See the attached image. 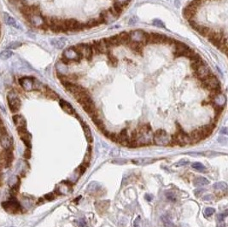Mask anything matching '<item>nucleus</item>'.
Instances as JSON below:
<instances>
[{
    "label": "nucleus",
    "instance_id": "obj_36",
    "mask_svg": "<svg viewBox=\"0 0 228 227\" xmlns=\"http://www.w3.org/2000/svg\"><path fill=\"white\" fill-rule=\"evenodd\" d=\"M107 56H108V59H109V62L111 63V65H112L113 67H116L117 64H118V59H117V57L114 56V55L112 54L110 51H109V52L107 53Z\"/></svg>",
    "mask_w": 228,
    "mask_h": 227
},
{
    "label": "nucleus",
    "instance_id": "obj_54",
    "mask_svg": "<svg viewBox=\"0 0 228 227\" xmlns=\"http://www.w3.org/2000/svg\"><path fill=\"white\" fill-rule=\"evenodd\" d=\"M31 156V152L29 150H26V151L24 153V157L26 158V159H29Z\"/></svg>",
    "mask_w": 228,
    "mask_h": 227
},
{
    "label": "nucleus",
    "instance_id": "obj_29",
    "mask_svg": "<svg viewBox=\"0 0 228 227\" xmlns=\"http://www.w3.org/2000/svg\"><path fill=\"white\" fill-rule=\"evenodd\" d=\"M208 180L206 178L203 177H196V178L193 180V184L195 186H203V185H207L208 184Z\"/></svg>",
    "mask_w": 228,
    "mask_h": 227
},
{
    "label": "nucleus",
    "instance_id": "obj_18",
    "mask_svg": "<svg viewBox=\"0 0 228 227\" xmlns=\"http://www.w3.org/2000/svg\"><path fill=\"white\" fill-rule=\"evenodd\" d=\"M144 32L142 31V30H134V31H132V32H129L131 40H132V41H134V42L141 43L143 37H144Z\"/></svg>",
    "mask_w": 228,
    "mask_h": 227
},
{
    "label": "nucleus",
    "instance_id": "obj_3",
    "mask_svg": "<svg viewBox=\"0 0 228 227\" xmlns=\"http://www.w3.org/2000/svg\"><path fill=\"white\" fill-rule=\"evenodd\" d=\"M7 100H8L10 110L12 113H17L20 110L21 106H22V102L17 96V93L14 91L9 92L8 95H7Z\"/></svg>",
    "mask_w": 228,
    "mask_h": 227
},
{
    "label": "nucleus",
    "instance_id": "obj_62",
    "mask_svg": "<svg viewBox=\"0 0 228 227\" xmlns=\"http://www.w3.org/2000/svg\"><path fill=\"white\" fill-rule=\"evenodd\" d=\"M0 27H1V24H0Z\"/></svg>",
    "mask_w": 228,
    "mask_h": 227
},
{
    "label": "nucleus",
    "instance_id": "obj_58",
    "mask_svg": "<svg viewBox=\"0 0 228 227\" xmlns=\"http://www.w3.org/2000/svg\"><path fill=\"white\" fill-rule=\"evenodd\" d=\"M144 197H145V199H146L147 201H150L152 200V195H150L146 194Z\"/></svg>",
    "mask_w": 228,
    "mask_h": 227
},
{
    "label": "nucleus",
    "instance_id": "obj_6",
    "mask_svg": "<svg viewBox=\"0 0 228 227\" xmlns=\"http://www.w3.org/2000/svg\"><path fill=\"white\" fill-rule=\"evenodd\" d=\"M202 81V86L203 87L204 89L207 90H214V89H218L220 88V83L215 76L213 74H210L208 78H206L205 80Z\"/></svg>",
    "mask_w": 228,
    "mask_h": 227
},
{
    "label": "nucleus",
    "instance_id": "obj_53",
    "mask_svg": "<svg viewBox=\"0 0 228 227\" xmlns=\"http://www.w3.org/2000/svg\"><path fill=\"white\" fill-rule=\"evenodd\" d=\"M218 141H219L220 143H221L224 145H226V144H227V138H220L218 139Z\"/></svg>",
    "mask_w": 228,
    "mask_h": 227
},
{
    "label": "nucleus",
    "instance_id": "obj_17",
    "mask_svg": "<svg viewBox=\"0 0 228 227\" xmlns=\"http://www.w3.org/2000/svg\"><path fill=\"white\" fill-rule=\"evenodd\" d=\"M175 139H176L177 143H178L179 144H180V145L182 146L186 145V144H188L190 142V137L187 135L185 132H184L183 131H180V132H179V133L177 134V136H176Z\"/></svg>",
    "mask_w": 228,
    "mask_h": 227
},
{
    "label": "nucleus",
    "instance_id": "obj_2",
    "mask_svg": "<svg viewBox=\"0 0 228 227\" xmlns=\"http://www.w3.org/2000/svg\"><path fill=\"white\" fill-rule=\"evenodd\" d=\"M3 208L11 214H17L22 211V206L16 198H11L10 200L2 202Z\"/></svg>",
    "mask_w": 228,
    "mask_h": 227
},
{
    "label": "nucleus",
    "instance_id": "obj_52",
    "mask_svg": "<svg viewBox=\"0 0 228 227\" xmlns=\"http://www.w3.org/2000/svg\"><path fill=\"white\" fill-rule=\"evenodd\" d=\"M137 22H138V18L133 16V17L131 18L130 21H129V25H134L135 23H137Z\"/></svg>",
    "mask_w": 228,
    "mask_h": 227
},
{
    "label": "nucleus",
    "instance_id": "obj_7",
    "mask_svg": "<svg viewBox=\"0 0 228 227\" xmlns=\"http://www.w3.org/2000/svg\"><path fill=\"white\" fill-rule=\"evenodd\" d=\"M153 139L157 145L162 146L167 145L170 142V138H169V134L164 130H157L154 134Z\"/></svg>",
    "mask_w": 228,
    "mask_h": 227
},
{
    "label": "nucleus",
    "instance_id": "obj_23",
    "mask_svg": "<svg viewBox=\"0 0 228 227\" xmlns=\"http://www.w3.org/2000/svg\"><path fill=\"white\" fill-rule=\"evenodd\" d=\"M103 23H104V22H103L100 17H98V18H96V19H91V20H89V21L85 24V26H86V28H92V27H97L98 25H101V24H103Z\"/></svg>",
    "mask_w": 228,
    "mask_h": 227
},
{
    "label": "nucleus",
    "instance_id": "obj_27",
    "mask_svg": "<svg viewBox=\"0 0 228 227\" xmlns=\"http://www.w3.org/2000/svg\"><path fill=\"white\" fill-rule=\"evenodd\" d=\"M56 74H62V75H66V74L68 73V68L67 65L62 63V62H57L56 65Z\"/></svg>",
    "mask_w": 228,
    "mask_h": 227
},
{
    "label": "nucleus",
    "instance_id": "obj_49",
    "mask_svg": "<svg viewBox=\"0 0 228 227\" xmlns=\"http://www.w3.org/2000/svg\"><path fill=\"white\" fill-rule=\"evenodd\" d=\"M44 199L45 200H47V201H52L53 199H54V194L53 193H49V194H46L44 196Z\"/></svg>",
    "mask_w": 228,
    "mask_h": 227
},
{
    "label": "nucleus",
    "instance_id": "obj_46",
    "mask_svg": "<svg viewBox=\"0 0 228 227\" xmlns=\"http://www.w3.org/2000/svg\"><path fill=\"white\" fill-rule=\"evenodd\" d=\"M190 162L188 161V160H185V159H182V160H180L179 162H177L174 166H176V167H183V166H186L187 164H189Z\"/></svg>",
    "mask_w": 228,
    "mask_h": 227
},
{
    "label": "nucleus",
    "instance_id": "obj_33",
    "mask_svg": "<svg viewBox=\"0 0 228 227\" xmlns=\"http://www.w3.org/2000/svg\"><path fill=\"white\" fill-rule=\"evenodd\" d=\"M196 30L199 32L200 34H202V36L207 37V36H208V32H209V31H210L211 29L207 27H203V26H200V25H198V27H196Z\"/></svg>",
    "mask_w": 228,
    "mask_h": 227
},
{
    "label": "nucleus",
    "instance_id": "obj_51",
    "mask_svg": "<svg viewBox=\"0 0 228 227\" xmlns=\"http://www.w3.org/2000/svg\"><path fill=\"white\" fill-rule=\"evenodd\" d=\"M206 191V189H196L195 191H194V194L196 195V196H199L202 193H203V192H205Z\"/></svg>",
    "mask_w": 228,
    "mask_h": 227
},
{
    "label": "nucleus",
    "instance_id": "obj_13",
    "mask_svg": "<svg viewBox=\"0 0 228 227\" xmlns=\"http://www.w3.org/2000/svg\"><path fill=\"white\" fill-rule=\"evenodd\" d=\"M17 132H18V135L20 137V138L26 144V146L31 147V135L27 132V127H25V128H18L17 129Z\"/></svg>",
    "mask_w": 228,
    "mask_h": 227
},
{
    "label": "nucleus",
    "instance_id": "obj_39",
    "mask_svg": "<svg viewBox=\"0 0 228 227\" xmlns=\"http://www.w3.org/2000/svg\"><path fill=\"white\" fill-rule=\"evenodd\" d=\"M214 189H226V187H227V184H226L225 182H218V183H215V184L213 185Z\"/></svg>",
    "mask_w": 228,
    "mask_h": 227
},
{
    "label": "nucleus",
    "instance_id": "obj_40",
    "mask_svg": "<svg viewBox=\"0 0 228 227\" xmlns=\"http://www.w3.org/2000/svg\"><path fill=\"white\" fill-rule=\"evenodd\" d=\"M191 167H192V168L197 170V171H204L205 170V167L202 163H200V162H194V163H192Z\"/></svg>",
    "mask_w": 228,
    "mask_h": 227
},
{
    "label": "nucleus",
    "instance_id": "obj_35",
    "mask_svg": "<svg viewBox=\"0 0 228 227\" xmlns=\"http://www.w3.org/2000/svg\"><path fill=\"white\" fill-rule=\"evenodd\" d=\"M118 138L120 143H127L128 142V137H127V132L126 130L123 129L120 132Z\"/></svg>",
    "mask_w": 228,
    "mask_h": 227
},
{
    "label": "nucleus",
    "instance_id": "obj_59",
    "mask_svg": "<svg viewBox=\"0 0 228 227\" xmlns=\"http://www.w3.org/2000/svg\"><path fill=\"white\" fill-rule=\"evenodd\" d=\"M174 5L177 8H179V5H180V0H174Z\"/></svg>",
    "mask_w": 228,
    "mask_h": 227
},
{
    "label": "nucleus",
    "instance_id": "obj_60",
    "mask_svg": "<svg viewBox=\"0 0 228 227\" xmlns=\"http://www.w3.org/2000/svg\"><path fill=\"white\" fill-rule=\"evenodd\" d=\"M129 1L130 0H118V2H122V3H126V4H128Z\"/></svg>",
    "mask_w": 228,
    "mask_h": 227
},
{
    "label": "nucleus",
    "instance_id": "obj_5",
    "mask_svg": "<svg viewBox=\"0 0 228 227\" xmlns=\"http://www.w3.org/2000/svg\"><path fill=\"white\" fill-rule=\"evenodd\" d=\"M74 49L77 52L81 53L83 57H85L87 61H92L93 57V50L91 44H78L74 45Z\"/></svg>",
    "mask_w": 228,
    "mask_h": 227
},
{
    "label": "nucleus",
    "instance_id": "obj_24",
    "mask_svg": "<svg viewBox=\"0 0 228 227\" xmlns=\"http://www.w3.org/2000/svg\"><path fill=\"white\" fill-rule=\"evenodd\" d=\"M119 36L120 40V44L123 45H127L128 44L130 43L131 38L129 35V32H121L120 33L118 34Z\"/></svg>",
    "mask_w": 228,
    "mask_h": 227
},
{
    "label": "nucleus",
    "instance_id": "obj_12",
    "mask_svg": "<svg viewBox=\"0 0 228 227\" xmlns=\"http://www.w3.org/2000/svg\"><path fill=\"white\" fill-rule=\"evenodd\" d=\"M0 145L4 150H13L14 142L9 133L0 135Z\"/></svg>",
    "mask_w": 228,
    "mask_h": 227
},
{
    "label": "nucleus",
    "instance_id": "obj_61",
    "mask_svg": "<svg viewBox=\"0 0 228 227\" xmlns=\"http://www.w3.org/2000/svg\"><path fill=\"white\" fill-rule=\"evenodd\" d=\"M218 227H226V224H222V225H218Z\"/></svg>",
    "mask_w": 228,
    "mask_h": 227
},
{
    "label": "nucleus",
    "instance_id": "obj_50",
    "mask_svg": "<svg viewBox=\"0 0 228 227\" xmlns=\"http://www.w3.org/2000/svg\"><path fill=\"white\" fill-rule=\"evenodd\" d=\"M78 225H79V226H81V227L87 226V223H86V221H85V219H79V220H78Z\"/></svg>",
    "mask_w": 228,
    "mask_h": 227
},
{
    "label": "nucleus",
    "instance_id": "obj_45",
    "mask_svg": "<svg viewBox=\"0 0 228 227\" xmlns=\"http://www.w3.org/2000/svg\"><path fill=\"white\" fill-rule=\"evenodd\" d=\"M215 213L214 208H213V207H207L206 209L204 210V215L206 217H209L211 216L213 213Z\"/></svg>",
    "mask_w": 228,
    "mask_h": 227
},
{
    "label": "nucleus",
    "instance_id": "obj_41",
    "mask_svg": "<svg viewBox=\"0 0 228 227\" xmlns=\"http://www.w3.org/2000/svg\"><path fill=\"white\" fill-rule=\"evenodd\" d=\"M162 219H163V222L165 227H175V225L171 222V220L169 219V218H167L166 216H163Z\"/></svg>",
    "mask_w": 228,
    "mask_h": 227
},
{
    "label": "nucleus",
    "instance_id": "obj_32",
    "mask_svg": "<svg viewBox=\"0 0 228 227\" xmlns=\"http://www.w3.org/2000/svg\"><path fill=\"white\" fill-rule=\"evenodd\" d=\"M12 56H13V52L11 51V50L7 49V50H3V51L0 53V59L8 60V59H10Z\"/></svg>",
    "mask_w": 228,
    "mask_h": 227
},
{
    "label": "nucleus",
    "instance_id": "obj_20",
    "mask_svg": "<svg viewBox=\"0 0 228 227\" xmlns=\"http://www.w3.org/2000/svg\"><path fill=\"white\" fill-rule=\"evenodd\" d=\"M59 104L61 108H62V110L65 111L67 114H74V108H73V106L69 103H68L67 101L63 100V99H60Z\"/></svg>",
    "mask_w": 228,
    "mask_h": 227
},
{
    "label": "nucleus",
    "instance_id": "obj_57",
    "mask_svg": "<svg viewBox=\"0 0 228 227\" xmlns=\"http://www.w3.org/2000/svg\"><path fill=\"white\" fill-rule=\"evenodd\" d=\"M220 133H221V134H227V128H226V127L222 128V129L220 130Z\"/></svg>",
    "mask_w": 228,
    "mask_h": 227
},
{
    "label": "nucleus",
    "instance_id": "obj_43",
    "mask_svg": "<svg viewBox=\"0 0 228 227\" xmlns=\"http://www.w3.org/2000/svg\"><path fill=\"white\" fill-rule=\"evenodd\" d=\"M203 4H204V3H203L202 0H192L189 5H190V6H193V7H195V8L197 9L199 6H201L202 5H203Z\"/></svg>",
    "mask_w": 228,
    "mask_h": 227
},
{
    "label": "nucleus",
    "instance_id": "obj_42",
    "mask_svg": "<svg viewBox=\"0 0 228 227\" xmlns=\"http://www.w3.org/2000/svg\"><path fill=\"white\" fill-rule=\"evenodd\" d=\"M44 86L42 85V83L40 82L38 80H36V79H34V80H33V90H38V91H40V90H42L43 89Z\"/></svg>",
    "mask_w": 228,
    "mask_h": 227
},
{
    "label": "nucleus",
    "instance_id": "obj_25",
    "mask_svg": "<svg viewBox=\"0 0 228 227\" xmlns=\"http://www.w3.org/2000/svg\"><path fill=\"white\" fill-rule=\"evenodd\" d=\"M156 161L157 159H153V158H139V159L133 160L132 163L137 165H148V164H151Z\"/></svg>",
    "mask_w": 228,
    "mask_h": 227
},
{
    "label": "nucleus",
    "instance_id": "obj_11",
    "mask_svg": "<svg viewBox=\"0 0 228 227\" xmlns=\"http://www.w3.org/2000/svg\"><path fill=\"white\" fill-rule=\"evenodd\" d=\"M33 77H22L19 80V84L24 91L31 92L33 90Z\"/></svg>",
    "mask_w": 228,
    "mask_h": 227
},
{
    "label": "nucleus",
    "instance_id": "obj_9",
    "mask_svg": "<svg viewBox=\"0 0 228 227\" xmlns=\"http://www.w3.org/2000/svg\"><path fill=\"white\" fill-rule=\"evenodd\" d=\"M195 72L196 76L197 77V79L199 80H205L206 78H208V76L212 74L211 70L209 69V68L206 65V63L202 64V66H200L197 69Z\"/></svg>",
    "mask_w": 228,
    "mask_h": 227
},
{
    "label": "nucleus",
    "instance_id": "obj_28",
    "mask_svg": "<svg viewBox=\"0 0 228 227\" xmlns=\"http://www.w3.org/2000/svg\"><path fill=\"white\" fill-rule=\"evenodd\" d=\"M42 90H44V94L46 95V97H49L50 99H52V100H56V99L58 98V95H57L54 91H52L50 88H49V87L44 86Z\"/></svg>",
    "mask_w": 228,
    "mask_h": 227
},
{
    "label": "nucleus",
    "instance_id": "obj_30",
    "mask_svg": "<svg viewBox=\"0 0 228 227\" xmlns=\"http://www.w3.org/2000/svg\"><path fill=\"white\" fill-rule=\"evenodd\" d=\"M65 38H61L59 39H56V38H54V39H52L51 40V44L55 46L56 48H62V47H64V45H65Z\"/></svg>",
    "mask_w": 228,
    "mask_h": 227
},
{
    "label": "nucleus",
    "instance_id": "obj_56",
    "mask_svg": "<svg viewBox=\"0 0 228 227\" xmlns=\"http://www.w3.org/2000/svg\"><path fill=\"white\" fill-rule=\"evenodd\" d=\"M140 221V217H137V219H136V220L134 221V227H138V222Z\"/></svg>",
    "mask_w": 228,
    "mask_h": 227
},
{
    "label": "nucleus",
    "instance_id": "obj_22",
    "mask_svg": "<svg viewBox=\"0 0 228 227\" xmlns=\"http://www.w3.org/2000/svg\"><path fill=\"white\" fill-rule=\"evenodd\" d=\"M213 102L214 103V106L224 107V105L226 104V98L225 97V95L220 93V94H219L216 97L213 98Z\"/></svg>",
    "mask_w": 228,
    "mask_h": 227
},
{
    "label": "nucleus",
    "instance_id": "obj_48",
    "mask_svg": "<svg viewBox=\"0 0 228 227\" xmlns=\"http://www.w3.org/2000/svg\"><path fill=\"white\" fill-rule=\"evenodd\" d=\"M226 215H227V213H226H226H220V214H219V215L217 216L218 221L222 222L223 220H224V219L226 217Z\"/></svg>",
    "mask_w": 228,
    "mask_h": 227
},
{
    "label": "nucleus",
    "instance_id": "obj_10",
    "mask_svg": "<svg viewBox=\"0 0 228 227\" xmlns=\"http://www.w3.org/2000/svg\"><path fill=\"white\" fill-rule=\"evenodd\" d=\"M27 20L30 22L31 25L33 27H39L41 28L44 24H45L44 22V17L41 16V14H37V15H32L29 17H27Z\"/></svg>",
    "mask_w": 228,
    "mask_h": 227
},
{
    "label": "nucleus",
    "instance_id": "obj_55",
    "mask_svg": "<svg viewBox=\"0 0 228 227\" xmlns=\"http://www.w3.org/2000/svg\"><path fill=\"white\" fill-rule=\"evenodd\" d=\"M213 198H214V196H213L212 195H206V196H204V197H203V200L211 201V200H213Z\"/></svg>",
    "mask_w": 228,
    "mask_h": 227
},
{
    "label": "nucleus",
    "instance_id": "obj_31",
    "mask_svg": "<svg viewBox=\"0 0 228 227\" xmlns=\"http://www.w3.org/2000/svg\"><path fill=\"white\" fill-rule=\"evenodd\" d=\"M204 61L200 58L198 60H196V61H190V68L192 70L196 71L200 66H202V64H204Z\"/></svg>",
    "mask_w": 228,
    "mask_h": 227
},
{
    "label": "nucleus",
    "instance_id": "obj_38",
    "mask_svg": "<svg viewBox=\"0 0 228 227\" xmlns=\"http://www.w3.org/2000/svg\"><path fill=\"white\" fill-rule=\"evenodd\" d=\"M22 44L21 43V42L15 41V42H12V43L7 44L6 48L10 49V50H17V49H18L19 47H21V46H22Z\"/></svg>",
    "mask_w": 228,
    "mask_h": 227
},
{
    "label": "nucleus",
    "instance_id": "obj_8",
    "mask_svg": "<svg viewBox=\"0 0 228 227\" xmlns=\"http://www.w3.org/2000/svg\"><path fill=\"white\" fill-rule=\"evenodd\" d=\"M62 57L68 59L69 62H81L83 58L82 55L79 52H77L74 49V46H71L70 48L66 49L63 51Z\"/></svg>",
    "mask_w": 228,
    "mask_h": 227
},
{
    "label": "nucleus",
    "instance_id": "obj_47",
    "mask_svg": "<svg viewBox=\"0 0 228 227\" xmlns=\"http://www.w3.org/2000/svg\"><path fill=\"white\" fill-rule=\"evenodd\" d=\"M166 196H167V198L169 199V200L172 201H176V198H175V196H174V193H166Z\"/></svg>",
    "mask_w": 228,
    "mask_h": 227
},
{
    "label": "nucleus",
    "instance_id": "obj_19",
    "mask_svg": "<svg viewBox=\"0 0 228 227\" xmlns=\"http://www.w3.org/2000/svg\"><path fill=\"white\" fill-rule=\"evenodd\" d=\"M105 40H106V43L108 44L109 49L113 48V47H116V46H119V45H121L120 40L118 35H114V36L109 37V38H105Z\"/></svg>",
    "mask_w": 228,
    "mask_h": 227
},
{
    "label": "nucleus",
    "instance_id": "obj_37",
    "mask_svg": "<svg viewBox=\"0 0 228 227\" xmlns=\"http://www.w3.org/2000/svg\"><path fill=\"white\" fill-rule=\"evenodd\" d=\"M20 185H21V182L17 183V184H15L14 186H12L11 189V195L12 196H16L18 193H19V189H20Z\"/></svg>",
    "mask_w": 228,
    "mask_h": 227
},
{
    "label": "nucleus",
    "instance_id": "obj_44",
    "mask_svg": "<svg viewBox=\"0 0 228 227\" xmlns=\"http://www.w3.org/2000/svg\"><path fill=\"white\" fill-rule=\"evenodd\" d=\"M152 24H153L154 26H156V27H163V28L165 27L164 23H163L161 20H158V19H155V20H153V21H152Z\"/></svg>",
    "mask_w": 228,
    "mask_h": 227
},
{
    "label": "nucleus",
    "instance_id": "obj_14",
    "mask_svg": "<svg viewBox=\"0 0 228 227\" xmlns=\"http://www.w3.org/2000/svg\"><path fill=\"white\" fill-rule=\"evenodd\" d=\"M166 37L158 32H149V44H164Z\"/></svg>",
    "mask_w": 228,
    "mask_h": 227
},
{
    "label": "nucleus",
    "instance_id": "obj_1",
    "mask_svg": "<svg viewBox=\"0 0 228 227\" xmlns=\"http://www.w3.org/2000/svg\"><path fill=\"white\" fill-rule=\"evenodd\" d=\"M174 56L175 57H180L185 56L188 58H191L196 52L192 49L186 45L185 43L180 42L179 40H175L174 42Z\"/></svg>",
    "mask_w": 228,
    "mask_h": 227
},
{
    "label": "nucleus",
    "instance_id": "obj_4",
    "mask_svg": "<svg viewBox=\"0 0 228 227\" xmlns=\"http://www.w3.org/2000/svg\"><path fill=\"white\" fill-rule=\"evenodd\" d=\"M92 44V48L93 50V54L95 55H102V54H107L109 51H110V49L108 46V44L106 43L105 38L102 39H96L93 40Z\"/></svg>",
    "mask_w": 228,
    "mask_h": 227
},
{
    "label": "nucleus",
    "instance_id": "obj_34",
    "mask_svg": "<svg viewBox=\"0 0 228 227\" xmlns=\"http://www.w3.org/2000/svg\"><path fill=\"white\" fill-rule=\"evenodd\" d=\"M196 13H194V12H192V11H189V10H187L186 8H185L184 10H183V16L185 17L186 20H188V21H191L192 19H193V17L196 16Z\"/></svg>",
    "mask_w": 228,
    "mask_h": 227
},
{
    "label": "nucleus",
    "instance_id": "obj_21",
    "mask_svg": "<svg viewBox=\"0 0 228 227\" xmlns=\"http://www.w3.org/2000/svg\"><path fill=\"white\" fill-rule=\"evenodd\" d=\"M128 47L130 50H133L134 52L138 53V54H143V49H144V45L142 44L141 43H138V42H134V41H132L131 40L130 43L127 44Z\"/></svg>",
    "mask_w": 228,
    "mask_h": 227
},
{
    "label": "nucleus",
    "instance_id": "obj_26",
    "mask_svg": "<svg viewBox=\"0 0 228 227\" xmlns=\"http://www.w3.org/2000/svg\"><path fill=\"white\" fill-rule=\"evenodd\" d=\"M82 127H83V130H84V133H85V136H86V138H87V142L89 143H92L93 142V135H92V132H91V129L90 127L87 126L86 123L82 122L81 121Z\"/></svg>",
    "mask_w": 228,
    "mask_h": 227
},
{
    "label": "nucleus",
    "instance_id": "obj_16",
    "mask_svg": "<svg viewBox=\"0 0 228 227\" xmlns=\"http://www.w3.org/2000/svg\"><path fill=\"white\" fill-rule=\"evenodd\" d=\"M12 120H13V122H14L15 126H17V129L27 127V121H26L25 118L22 115H21V114H15V115H13Z\"/></svg>",
    "mask_w": 228,
    "mask_h": 227
},
{
    "label": "nucleus",
    "instance_id": "obj_15",
    "mask_svg": "<svg viewBox=\"0 0 228 227\" xmlns=\"http://www.w3.org/2000/svg\"><path fill=\"white\" fill-rule=\"evenodd\" d=\"M3 18H4V21L5 22V24H7L8 26L15 27V28H17V29H21V30L22 29L21 25L16 21V19L13 18L11 16H10L8 13H4Z\"/></svg>",
    "mask_w": 228,
    "mask_h": 227
}]
</instances>
